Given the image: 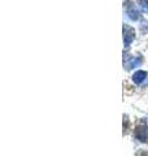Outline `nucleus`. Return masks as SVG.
I'll list each match as a JSON object with an SVG mask.
<instances>
[{
	"label": "nucleus",
	"instance_id": "obj_4",
	"mask_svg": "<svg viewBox=\"0 0 148 156\" xmlns=\"http://www.w3.org/2000/svg\"><path fill=\"white\" fill-rule=\"evenodd\" d=\"M142 64L140 57H127L126 60H123V66L126 70H131L132 68H136Z\"/></svg>",
	"mask_w": 148,
	"mask_h": 156
},
{
	"label": "nucleus",
	"instance_id": "obj_6",
	"mask_svg": "<svg viewBox=\"0 0 148 156\" xmlns=\"http://www.w3.org/2000/svg\"><path fill=\"white\" fill-rule=\"evenodd\" d=\"M138 5L142 12L148 13V0H138Z\"/></svg>",
	"mask_w": 148,
	"mask_h": 156
},
{
	"label": "nucleus",
	"instance_id": "obj_3",
	"mask_svg": "<svg viewBox=\"0 0 148 156\" xmlns=\"http://www.w3.org/2000/svg\"><path fill=\"white\" fill-rule=\"evenodd\" d=\"M135 139H138L139 142H148V128L147 124L142 122L135 128V133H134Z\"/></svg>",
	"mask_w": 148,
	"mask_h": 156
},
{
	"label": "nucleus",
	"instance_id": "obj_5",
	"mask_svg": "<svg viewBox=\"0 0 148 156\" xmlns=\"http://www.w3.org/2000/svg\"><path fill=\"white\" fill-rule=\"evenodd\" d=\"M147 77H148L147 72H144V70H136L134 74H132V82L136 83V85H142L143 82L146 81Z\"/></svg>",
	"mask_w": 148,
	"mask_h": 156
},
{
	"label": "nucleus",
	"instance_id": "obj_2",
	"mask_svg": "<svg viewBox=\"0 0 148 156\" xmlns=\"http://www.w3.org/2000/svg\"><path fill=\"white\" fill-rule=\"evenodd\" d=\"M122 31H123V44H125V47H129L135 39V29L127 25V23H123Z\"/></svg>",
	"mask_w": 148,
	"mask_h": 156
},
{
	"label": "nucleus",
	"instance_id": "obj_1",
	"mask_svg": "<svg viewBox=\"0 0 148 156\" xmlns=\"http://www.w3.org/2000/svg\"><path fill=\"white\" fill-rule=\"evenodd\" d=\"M123 5H125V11H126L127 17H129L131 21H139V20H140V12L135 8L134 3H132L131 0H127V2H125V3H123Z\"/></svg>",
	"mask_w": 148,
	"mask_h": 156
}]
</instances>
